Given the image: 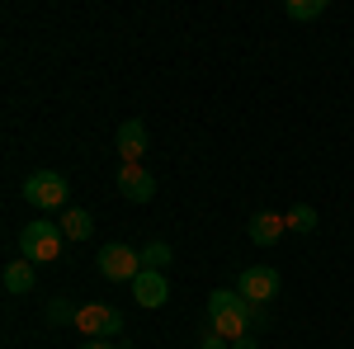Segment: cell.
Listing matches in <instances>:
<instances>
[{
  "label": "cell",
  "mask_w": 354,
  "mask_h": 349,
  "mask_svg": "<svg viewBox=\"0 0 354 349\" xmlns=\"http://www.w3.org/2000/svg\"><path fill=\"white\" fill-rule=\"evenodd\" d=\"M175 260V250L165 241H151V245H142V269H156V274H165V265Z\"/></svg>",
  "instance_id": "obj_15"
},
{
  "label": "cell",
  "mask_w": 354,
  "mask_h": 349,
  "mask_svg": "<svg viewBox=\"0 0 354 349\" xmlns=\"http://www.w3.org/2000/svg\"><path fill=\"white\" fill-rule=\"evenodd\" d=\"M147 128H142V118H128L123 128H118V156H123V165H142V156H147Z\"/></svg>",
  "instance_id": "obj_9"
},
{
  "label": "cell",
  "mask_w": 354,
  "mask_h": 349,
  "mask_svg": "<svg viewBox=\"0 0 354 349\" xmlns=\"http://www.w3.org/2000/svg\"><path fill=\"white\" fill-rule=\"evenodd\" d=\"M62 245H66V236H62V227L48 222V217L28 222L24 232H19V250H24V260H33V265H53L57 255H62Z\"/></svg>",
  "instance_id": "obj_2"
},
{
  "label": "cell",
  "mask_w": 354,
  "mask_h": 349,
  "mask_svg": "<svg viewBox=\"0 0 354 349\" xmlns=\"http://www.w3.org/2000/svg\"><path fill=\"white\" fill-rule=\"evenodd\" d=\"M255 321H260V312H255V307H250L236 288H218V293L208 297V326L218 330L222 340H232V345H236V340H245Z\"/></svg>",
  "instance_id": "obj_1"
},
{
  "label": "cell",
  "mask_w": 354,
  "mask_h": 349,
  "mask_svg": "<svg viewBox=\"0 0 354 349\" xmlns=\"http://www.w3.org/2000/svg\"><path fill=\"white\" fill-rule=\"evenodd\" d=\"M283 15H288L293 24H312V19H322V15H326V0H288V5H283Z\"/></svg>",
  "instance_id": "obj_13"
},
{
  "label": "cell",
  "mask_w": 354,
  "mask_h": 349,
  "mask_svg": "<svg viewBox=\"0 0 354 349\" xmlns=\"http://www.w3.org/2000/svg\"><path fill=\"white\" fill-rule=\"evenodd\" d=\"M133 297L142 307H165V302H170V279L156 274V269H142L133 279Z\"/></svg>",
  "instance_id": "obj_8"
},
{
  "label": "cell",
  "mask_w": 354,
  "mask_h": 349,
  "mask_svg": "<svg viewBox=\"0 0 354 349\" xmlns=\"http://www.w3.org/2000/svg\"><path fill=\"white\" fill-rule=\"evenodd\" d=\"M232 349H260V345H255V340L245 335V340H236V345H232Z\"/></svg>",
  "instance_id": "obj_19"
},
{
  "label": "cell",
  "mask_w": 354,
  "mask_h": 349,
  "mask_svg": "<svg viewBox=\"0 0 354 349\" xmlns=\"http://www.w3.org/2000/svg\"><path fill=\"white\" fill-rule=\"evenodd\" d=\"M76 312H81V307H71L66 297L48 302V321H53V326H62V321H71V326H76Z\"/></svg>",
  "instance_id": "obj_16"
},
{
  "label": "cell",
  "mask_w": 354,
  "mask_h": 349,
  "mask_svg": "<svg viewBox=\"0 0 354 349\" xmlns=\"http://www.w3.org/2000/svg\"><path fill=\"white\" fill-rule=\"evenodd\" d=\"M283 222H288V232H317V208H307V203H293L288 213H283Z\"/></svg>",
  "instance_id": "obj_14"
},
{
  "label": "cell",
  "mask_w": 354,
  "mask_h": 349,
  "mask_svg": "<svg viewBox=\"0 0 354 349\" xmlns=\"http://www.w3.org/2000/svg\"><path fill=\"white\" fill-rule=\"evenodd\" d=\"M203 349H232V345H227V340H222L218 330H208V335H203Z\"/></svg>",
  "instance_id": "obj_17"
},
{
  "label": "cell",
  "mask_w": 354,
  "mask_h": 349,
  "mask_svg": "<svg viewBox=\"0 0 354 349\" xmlns=\"http://www.w3.org/2000/svg\"><path fill=\"white\" fill-rule=\"evenodd\" d=\"M33 283H38L33 260H15V265H5V293H10V297H24Z\"/></svg>",
  "instance_id": "obj_11"
},
{
  "label": "cell",
  "mask_w": 354,
  "mask_h": 349,
  "mask_svg": "<svg viewBox=\"0 0 354 349\" xmlns=\"http://www.w3.org/2000/svg\"><path fill=\"white\" fill-rule=\"evenodd\" d=\"M118 194L128 203H151L156 198V180L142 170V165H118Z\"/></svg>",
  "instance_id": "obj_7"
},
{
  "label": "cell",
  "mask_w": 354,
  "mask_h": 349,
  "mask_svg": "<svg viewBox=\"0 0 354 349\" xmlns=\"http://www.w3.org/2000/svg\"><path fill=\"white\" fill-rule=\"evenodd\" d=\"M95 269H100L109 283H133L137 274H142V255H137L133 245H123V241H109L100 255H95Z\"/></svg>",
  "instance_id": "obj_3"
},
{
  "label": "cell",
  "mask_w": 354,
  "mask_h": 349,
  "mask_svg": "<svg viewBox=\"0 0 354 349\" xmlns=\"http://www.w3.org/2000/svg\"><path fill=\"white\" fill-rule=\"evenodd\" d=\"M57 227H62V236H66V241H85V236L95 232V217L85 213V208H66V217H62Z\"/></svg>",
  "instance_id": "obj_12"
},
{
  "label": "cell",
  "mask_w": 354,
  "mask_h": 349,
  "mask_svg": "<svg viewBox=\"0 0 354 349\" xmlns=\"http://www.w3.org/2000/svg\"><path fill=\"white\" fill-rule=\"evenodd\" d=\"M81 349H118V345H113V340H85Z\"/></svg>",
  "instance_id": "obj_18"
},
{
  "label": "cell",
  "mask_w": 354,
  "mask_h": 349,
  "mask_svg": "<svg viewBox=\"0 0 354 349\" xmlns=\"http://www.w3.org/2000/svg\"><path fill=\"white\" fill-rule=\"evenodd\" d=\"M283 288V279H279V269L270 265H250L236 274V293L250 302V307H260V302H274V293Z\"/></svg>",
  "instance_id": "obj_6"
},
{
  "label": "cell",
  "mask_w": 354,
  "mask_h": 349,
  "mask_svg": "<svg viewBox=\"0 0 354 349\" xmlns=\"http://www.w3.org/2000/svg\"><path fill=\"white\" fill-rule=\"evenodd\" d=\"M24 198L33 208H66V175H57V170H33L24 180Z\"/></svg>",
  "instance_id": "obj_5"
},
{
  "label": "cell",
  "mask_w": 354,
  "mask_h": 349,
  "mask_svg": "<svg viewBox=\"0 0 354 349\" xmlns=\"http://www.w3.org/2000/svg\"><path fill=\"white\" fill-rule=\"evenodd\" d=\"M245 232H250V241H255V245H274L283 232H288V222H283V213H255Z\"/></svg>",
  "instance_id": "obj_10"
},
{
  "label": "cell",
  "mask_w": 354,
  "mask_h": 349,
  "mask_svg": "<svg viewBox=\"0 0 354 349\" xmlns=\"http://www.w3.org/2000/svg\"><path fill=\"white\" fill-rule=\"evenodd\" d=\"M76 330H81L85 340H113L123 330V312L109 307V302H85L81 312H76Z\"/></svg>",
  "instance_id": "obj_4"
}]
</instances>
